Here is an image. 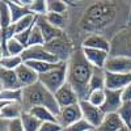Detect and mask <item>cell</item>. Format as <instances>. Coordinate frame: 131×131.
<instances>
[{"instance_id":"cell-4","label":"cell","mask_w":131,"mask_h":131,"mask_svg":"<svg viewBox=\"0 0 131 131\" xmlns=\"http://www.w3.org/2000/svg\"><path fill=\"white\" fill-rule=\"evenodd\" d=\"M45 49L49 52H51L54 57H57L59 62L67 63L70 60V58L72 57V54L75 52V50L78 49V46H76L72 42V39L64 33L62 37L46 43Z\"/></svg>"},{"instance_id":"cell-19","label":"cell","mask_w":131,"mask_h":131,"mask_svg":"<svg viewBox=\"0 0 131 131\" xmlns=\"http://www.w3.org/2000/svg\"><path fill=\"white\" fill-rule=\"evenodd\" d=\"M81 47L102 50V51H106L110 54V41L102 36H89L83 41Z\"/></svg>"},{"instance_id":"cell-10","label":"cell","mask_w":131,"mask_h":131,"mask_svg":"<svg viewBox=\"0 0 131 131\" xmlns=\"http://www.w3.org/2000/svg\"><path fill=\"white\" fill-rule=\"evenodd\" d=\"M54 96H55V100H57L60 109L71 106V105H76L80 102V98H79L78 93L75 92V89L68 83H66Z\"/></svg>"},{"instance_id":"cell-42","label":"cell","mask_w":131,"mask_h":131,"mask_svg":"<svg viewBox=\"0 0 131 131\" xmlns=\"http://www.w3.org/2000/svg\"><path fill=\"white\" fill-rule=\"evenodd\" d=\"M130 21H131V12H130Z\"/></svg>"},{"instance_id":"cell-26","label":"cell","mask_w":131,"mask_h":131,"mask_svg":"<svg viewBox=\"0 0 131 131\" xmlns=\"http://www.w3.org/2000/svg\"><path fill=\"white\" fill-rule=\"evenodd\" d=\"M30 68H33L38 75H43L54 68H57L59 63H49V62H41V60H30V62H25ZM62 63V62H60Z\"/></svg>"},{"instance_id":"cell-5","label":"cell","mask_w":131,"mask_h":131,"mask_svg":"<svg viewBox=\"0 0 131 131\" xmlns=\"http://www.w3.org/2000/svg\"><path fill=\"white\" fill-rule=\"evenodd\" d=\"M39 83L52 94H55L67 83V63H59L57 68L39 75Z\"/></svg>"},{"instance_id":"cell-30","label":"cell","mask_w":131,"mask_h":131,"mask_svg":"<svg viewBox=\"0 0 131 131\" xmlns=\"http://www.w3.org/2000/svg\"><path fill=\"white\" fill-rule=\"evenodd\" d=\"M36 23H37V16H34V15H29V16H26L24 18H21L20 21H17L16 24H13L15 29H16V34L30 29Z\"/></svg>"},{"instance_id":"cell-43","label":"cell","mask_w":131,"mask_h":131,"mask_svg":"<svg viewBox=\"0 0 131 131\" xmlns=\"http://www.w3.org/2000/svg\"><path fill=\"white\" fill-rule=\"evenodd\" d=\"M62 131H66V130H62Z\"/></svg>"},{"instance_id":"cell-13","label":"cell","mask_w":131,"mask_h":131,"mask_svg":"<svg viewBox=\"0 0 131 131\" xmlns=\"http://www.w3.org/2000/svg\"><path fill=\"white\" fill-rule=\"evenodd\" d=\"M105 102L101 106L105 114H112L117 113L118 109L122 106V91H112V89H105Z\"/></svg>"},{"instance_id":"cell-33","label":"cell","mask_w":131,"mask_h":131,"mask_svg":"<svg viewBox=\"0 0 131 131\" xmlns=\"http://www.w3.org/2000/svg\"><path fill=\"white\" fill-rule=\"evenodd\" d=\"M45 43L46 42H45V38H43V36H42V31L38 28V25L36 24L34 28H33V30H31L28 47H31V46H45Z\"/></svg>"},{"instance_id":"cell-40","label":"cell","mask_w":131,"mask_h":131,"mask_svg":"<svg viewBox=\"0 0 131 131\" xmlns=\"http://www.w3.org/2000/svg\"><path fill=\"white\" fill-rule=\"evenodd\" d=\"M121 131H131V128H128V127H123Z\"/></svg>"},{"instance_id":"cell-27","label":"cell","mask_w":131,"mask_h":131,"mask_svg":"<svg viewBox=\"0 0 131 131\" xmlns=\"http://www.w3.org/2000/svg\"><path fill=\"white\" fill-rule=\"evenodd\" d=\"M24 59L23 57H12V55H7V57H2L0 59V64H2V68L5 70H17L21 64H24Z\"/></svg>"},{"instance_id":"cell-1","label":"cell","mask_w":131,"mask_h":131,"mask_svg":"<svg viewBox=\"0 0 131 131\" xmlns=\"http://www.w3.org/2000/svg\"><path fill=\"white\" fill-rule=\"evenodd\" d=\"M68 8L78 10L75 17L70 16V25L66 34L71 37L76 45V39L83 41L89 36H102L110 41L119 30L131 24V4L127 2H67Z\"/></svg>"},{"instance_id":"cell-8","label":"cell","mask_w":131,"mask_h":131,"mask_svg":"<svg viewBox=\"0 0 131 131\" xmlns=\"http://www.w3.org/2000/svg\"><path fill=\"white\" fill-rule=\"evenodd\" d=\"M81 118H83V113H81V107H80V102H79L76 105L62 107L59 114L57 115V121L66 130L67 127H70L71 125H73L75 122L80 121Z\"/></svg>"},{"instance_id":"cell-31","label":"cell","mask_w":131,"mask_h":131,"mask_svg":"<svg viewBox=\"0 0 131 131\" xmlns=\"http://www.w3.org/2000/svg\"><path fill=\"white\" fill-rule=\"evenodd\" d=\"M0 98H2V101H5V102H21L23 101V89H16V91L2 89Z\"/></svg>"},{"instance_id":"cell-20","label":"cell","mask_w":131,"mask_h":131,"mask_svg":"<svg viewBox=\"0 0 131 131\" xmlns=\"http://www.w3.org/2000/svg\"><path fill=\"white\" fill-rule=\"evenodd\" d=\"M123 127H126L122 122V119L119 118L117 113L106 114L102 123L97 127L98 131H121Z\"/></svg>"},{"instance_id":"cell-37","label":"cell","mask_w":131,"mask_h":131,"mask_svg":"<svg viewBox=\"0 0 131 131\" xmlns=\"http://www.w3.org/2000/svg\"><path fill=\"white\" fill-rule=\"evenodd\" d=\"M2 125L4 126V131H25L20 119H16V121H2Z\"/></svg>"},{"instance_id":"cell-11","label":"cell","mask_w":131,"mask_h":131,"mask_svg":"<svg viewBox=\"0 0 131 131\" xmlns=\"http://www.w3.org/2000/svg\"><path fill=\"white\" fill-rule=\"evenodd\" d=\"M104 70L106 72H113V73H131V59L126 57L110 55L107 58Z\"/></svg>"},{"instance_id":"cell-6","label":"cell","mask_w":131,"mask_h":131,"mask_svg":"<svg viewBox=\"0 0 131 131\" xmlns=\"http://www.w3.org/2000/svg\"><path fill=\"white\" fill-rule=\"evenodd\" d=\"M110 55L131 59V24L119 30L110 39Z\"/></svg>"},{"instance_id":"cell-16","label":"cell","mask_w":131,"mask_h":131,"mask_svg":"<svg viewBox=\"0 0 131 131\" xmlns=\"http://www.w3.org/2000/svg\"><path fill=\"white\" fill-rule=\"evenodd\" d=\"M83 52L88 60L94 68H100L104 70L105 68V64L107 62V58L110 57V54L102 51V50H96V49H88V47H81Z\"/></svg>"},{"instance_id":"cell-21","label":"cell","mask_w":131,"mask_h":131,"mask_svg":"<svg viewBox=\"0 0 131 131\" xmlns=\"http://www.w3.org/2000/svg\"><path fill=\"white\" fill-rule=\"evenodd\" d=\"M8 3V7L10 9V15H12V23L16 24L17 21H20L21 18H24L29 15H33L30 12L29 7H25L23 4H20L17 0L16 2H7Z\"/></svg>"},{"instance_id":"cell-14","label":"cell","mask_w":131,"mask_h":131,"mask_svg":"<svg viewBox=\"0 0 131 131\" xmlns=\"http://www.w3.org/2000/svg\"><path fill=\"white\" fill-rule=\"evenodd\" d=\"M105 78L106 89L112 91H122L131 83V73H113L105 71Z\"/></svg>"},{"instance_id":"cell-34","label":"cell","mask_w":131,"mask_h":131,"mask_svg":"<svg viewBox=\"0 0 131 131\" xmlns=\"http://www.w3.org/2000/svg\"><path fill=\"white\" fill-rule=\"evenodd\" d=\"M30 12L34 16H46L47 15V2L45 0H33L29 5Z\"/></svg>"},{"instance_id":"cell-28","label":"cell","mask_w":131,"mask_h":131,"mask_svg":"<svg viewBox=\"0 0 131 131\" xmlns=\"http://www.w3.org/2000/svg\"><path fill=\"white\" fill-rule=\"evenodd\" d=\"M70 10L64 0H47V13H67Z\"/></svg>"},{"instance_id":"cell-9","label":"cell","mask_w":131,"mask_h":131,"mask_svg":"<svg viewBox=\"0 0 131 131\" xmlns=\"http://www.w3.org/2000/svg\"><path fill=\"white\" fill-rule=\"evenodd\" d=\"M21 57H23L24 62L41 60V62H49V63H60L57 57H54L51 52H49V51L45 49V46H31V47H26Z\"/></svg>"},{"instance_id":"cell-3","label":"cell","mask_w":131,"mask_h":131,"mask_svg":"<svg viewBox=\"0 0 131 131\" xmlns=\"http://www.w3.org/2000/svg\"><path fill=\"white\" fill-rule=\"evenodd\" d=\"M21 105H23L25 113L30 112L33 107H37V106L47 107L55 115H58L60 112V107L55 100V96L50 91H47L39 81L30 86H26V88H23Z\"/></svg>"},{"instance_id":"cell-22","label":"cell","mask_w":131,"mask_h":131,"mask_svg":"<svg viewBox=\"0 0 131 131\" xmlns=\"http://www.w3.org/2000/svg\"><path fill=\"white\" fill-rule=\"evenodd\" d=\"M47 21L52 25L58 28L59 30L66 31L70 25V13H47L46 15Z\"/></svg>"},{"instance_id":"cell-39","label":"cell","mask_w":131,"mask_h":131,"mask_svg":"<svg viewBox=\"0 0 131 131\" xmlns=\"http://www.w3.org/2000/svg\"><path fill=\"white\" fill-rule=\"evenodd\" d=\"M122 100L123 102H131V83L122 89Z\"/></svg>"},{"instance_id":"cell-29","label":"cell","mask_w":131,"mask_h":131,"mask_svg":"<svg viewBox=\"0 0 131 131\" xmlns=\"http://www.w3.org/2000/svg\"><path fill=\"white\" fill-rule=\"evenodd\" d=\"M12 23V15H10V9L8 7L7 2H2L0 3V25L3 28H8L10 26Z\"/></svg>"},{"instance_id":"cell-7","label":"cell","mask_w":131,"mask_h":131,"mask_svg":"<svg viewBox=\"0 0 131 131\" xmlns=\"http://www.w3.org/2000/svg\"><path fill=\"white\" fill-rule=\"evenodd\" d=\"M80 107H81V113H83V118L85 119L89 125H92L94 128H97L100 126L105 118V113L101 107L92 105L89 101L83 100L80 101Z\"/></svg>"},{"instance_id":"cell-24","label":"cell","mask_w":131,"mask_h":131,"mask_svg":"<svg viewBox=\"0 0 131 131\" xmlns=\"http://www.w3.org/2000/svg\"><path fill=\"white\" fill-rule=\"evenodd\" d=\"M31 115H34L36 118H38L39 121L43 122H58L57 121V115L54 114L51 110H49L47 107H43V106H37V107H33L30 112Z\"/></svg>"},{"instance_id":"cell-32","label":"cell","mask_w":131,"mask_h":131,"mask_svg":"<svg viewBox=\"0 0 131 131\" xmlns=\"http://www.w3.org/2000/svg\"><path fill=\"white\" fill-rule=\"evenodd\" d=\"M117 114L122 119V122L126 127L131 128V102H123L122 106L118 109Z\"/></svg>"},{"instance_id":"cell-18","label":"cell","mask_w":131,"mask_h":131,"mask_svg":"<svg viewBox=\"0 0 131 131\" xmlns=\"http://www.w3.org/2000/svg\"><path fill=\"white\" fill-rule=\"evenodd\" d=\"M0 83H2V89L4 91L23 89V85L20 84L16 71H12V70L2 68V71H0Z\"/></svg>"},{"instance_id":"cell-35","label":"cell","mask_w":131,"mask_h":131,"mask_svg":"<svg viewBox=\"0 0 131 131\" xmlns=\"http://www.w3.org/2000/svg\"><path fill=\"white\" fill-rule=\"evenodd\" d=\"M105 89H100V91H94V92H91L88 94V98H86V101H89L92 105L94 106H98L101 107L105 102Z\"/></svg>"},{"instance_id":"cell-15","label":"cell","mask_w":131,"mask_h":131,"mask_svg":"<svg viewBox=\"0 0 131 131\" xmlns=\"http://www.w3.org/2000/svg\"><path fill=\"white\" fill-rule=\"evenodd\" d=\"M37 25H38V28L41 29L42 36H43V38H45V42H46V43H49V42H51V41H54V39L62 37L64 33H66V31H63V30H59V29L55 28V26H52L49 21H47L46 16H38V17H37ZM46 43H45V45H46Z\"/></svg>"},{"instance_id":"cell-25","label":"cell","mask_w":131,"mask_h":131,"mask_svg":"<svg viewBox=\"0 0 131 131\" xmlns=\"http://www.w3.org/2000/svg\"><path fill=\"white\" fill-rule=\"evenodd\" d=\"M20 121L25 131H39L42 126V122L34 115H31L30 113H24L23 117L20 118Z\"/></svg>"},{"instance_id":"cell-17","label":"cell","mask_w":131,"mask_h":131,"mask_svg":"<svg viewBox=\"0 0 131 131\" xmlns=\"http://www.w3.org/2000/svg\"><path fill=\"white\" fill-rule=\"evenodd\" d=\"M15 71H16V75L20 80V84L23 85V88H26V86H30V85L39 81V75L33 68H30L26 63L21 64Z\"/></svg>"},{"instance_id":"cell-41","label":"cell","mask_w":131,"mask_h":131,"mask_svg":"<svg viewBox=\"0 0 131 131\" xmlns=\"http://www.w3.org/2000/svg\"><path fill=\"white\" fill-rule=\"evenodd\" d=\"M91 131H98V130H97V128H93V130H91Z\"/></svg>"},{"instance_id":"cell-36","label":"cell","mask_w":131,"mask_h":131,"mask_svg":"<svg viewBox=\"0 0 131 131\" xmlns=\"http://www.w3.org/2000/svg\"><path fill=\"white\" fill-rule=\"evenodd\" d=\"M93 128L94 127L92 125H89L84 118H81L80 121L75 122L73 125H71L70 127H67V128H66V131H91Z\"/></svg>"},{"instance_id":"cell-38","label":"cell","mask_w":131,"mask_h":131,"mask_svg":"<svg viewBox=\"0 0 131 131\" xmlns=\"http://www.w3.org/2000/svg\"><path fill=\"white\" fill-rule=\"evenodd\" d=\"M64 130L58 122H43L39 131H62Z\"/></svg>"},{"instance_id":"cell-12","label":"cell","mask_w":131,"mask_h":131,"mask_svg":"<svg viewBox=\"0 0 131 131\" xmlns=\"http://www.w3.org/2000/svg\"><path fill=\"white\" fill-rule=\"evenodd\" d=\"M24 107L21 102H5L0 104V117L2 121H16L20 119L24 114Z\"/></svg>"},{"instance_id":"cell-23","label":"cell","mask_w":131,"mask_h":131,"mask_svg":"<svg viewBox=\"0 0 131 131\" xmlns=\"http://www.w3.org/2000/svg\"><path fill=\"white\" fill-rule=\"evenodd\" d=\"M100 89H106V78H105V70L94 68L92 79L89 83V93Z\"/></svg>"},{"instance_id":"cell-2","label":"cell","mask_w":131,"mask_h":131,"mask_svg":"<svg viewBox=\"0 0 131 131\" xmlns=\"http://www.w3.org/2000/svg\"><path fill=\"white\" fill-rule=\"evenodd\" d=\"M93 71L94 67L86 60L83 49L78 47L67 62V83L78 93L80 101L88 98Z\"/></svg>"}]
</instances>
